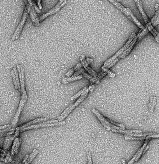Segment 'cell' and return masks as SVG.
Segmentation results:
<instances>
[{"label": "cell", "mask_w": 159, "mask_h": 164, "mask_svg": "<svg viewBox=\"0 0 159 164\" xmlns=\"http://www.w3.org/2000/svg\"><path fill=\"white\" fill-rule=\"evenodd\" d=\"M65 125V122L64 121H59L58 120H50V121H46L41 122L38 124H35L33 125L29 126H19L16 128L15 130L18 131L19 133L23 132L26 130H33V129H38L40 128H46V127H50V126H62Z\"/></svg>", "instance_id": "6da1fadb"}, {"label": "cell", "mask_w": 159, "mask_h": 164, "mask_svg": "<svg viewBox=\"0 0 159 164\" xmlns=\"http://www.w3.org/2000/svg\"><path fill=\"white\" fill-rule=\"evenodd\" d=\"M27 99H28L27 92H26V91L25 90L24 91H23L22 92V97H21V99L20 101L19 107H18L17 110V111L15 112V114L14 117L13 119V121H12V122L11 123V125H10V130H11V131H15V130L16 129L17 124L19 119V117H20L21 112H22L23 109V108H24V105L26 104Z\"/></svg>", "instance_id": "7a4b0ae2"}, {"label": "cell", "mask_w": 159, "mask_h": 164, "mask_svg": "<svg viewBox=\"0 0 159 164\" xmlns=\"http://www.w3.org/2000/svg\"><path fill=\"white\" fill-rule=\"evenodd\" d=\"M135 35H136V34L134 32H133L132 34V35L130 36V37H129V39L128 40V41H127V42H126V43L118 51H117V52H116L112 57H111L110 58H109L108 60H106L105 62H104L103 66L104 67L107 66L108 64H109L111 62H113L114 60H115L116 58H119L122 55V53L124 52V51L126 49V48L129 47L130 43H131V41L134 39V38L135 37Z\"/></svg>", "instance_id": "3957f363"}, {"label": "cell", "mask_w": 159, "mask_h": 164, "mask_svg": "<svg viewBox=\"0 0 159 164\" xmlns=\"http://www.w3.org/2000/svg\"><path fill=\"white\" fill-rule=\"evenodd\" d=\"M92 112L93 113V114L95 116H96V117L98 118V119L101 122V124L103 125V126L106 130H111L112 129H115V130H123V129H125V128H121V127H118V126H114L113 125L110 124L109 122H108L107 121H106L105 117H104L100 114V113L95 108H93L92 109Z\"/></svg>", "instance_id": "277c9868"}, {"label": "cell", "mask_w": 159, "mask_h": 164, "mask_svg": "<svg viewBox=\"0 0 159 164\" xmlns=\"http://www.w3.org/2000/svg\"><path fill=\"white\" fill-rule=\"evenodd\" d=\"M29 13H28V10L25 8V10H24V14H23V16L22 17V19H21V20L20 22L19 23L17 28H16L15 32L12 36V41H15L17 39H19L20 35V33H21V31H22L23 27H24V25L26 21V19H27V17H28V16Z\"/></svg>", "instance_id": "5b68a950"}, {"label": "cell", "mask_w": 159, "mask_h": 164, "mask_svg": "<svg viewBox=\"0 0 159 164\" xmlns=\"http://www.w3.org/2000/svg\"><path fill=\"white\" fill-rule=\"evenodd\" d=\"M66 3H67V0H60V1H59L58 3L55 7H53L52 9H51L48 12L42 15L41 16H40V17H38L39 21L40 22L42 20H44L47 17L56 14L58 10H60Z\"/></svg>", "instance_id": "8992f818"}, {"label": "cell", "mask_w": 159, "mask_h": 164, "mask_svg": "<svg viewBox=\"0 0 159 164\" xmlns=\"http://www.w3.org/2000/svg\"><path fill=\"white\" fill-rule=\"evenodd\" d=\"M17 69L19 73V78L21 92L25 90V78H24V68L22 66L18 65L17 66Z\"/></svg>", "instance_id": "52a82bcc"}, {"label": "cell", "mask_w": 159, "mask_h": 164, "mask_svg": "<svg viewBox=\"0 0 159 164\" xmlns=\"http://www.w3.org/2000/svg\"><path fill=\"white\" fill-rule=\"evenodd\" d=\"M80 60L81 61L82 65L83 66L84 69L88 72V74H90L93 77H96L98 76V73H96V72H95L91 67H90V65L88 64L86 60H85V57L84 55H81L80 57Z\"/></svg>", "instance_id": "ba28073f"}, {"label": "cell", "mask_w": 159, "mask_h": 164, "mask_svg": "<svg viewBox=\"0 0 159 164\" xmlns=\"http://www.w3.org/2000/svg\"><path fill=\"white\" fill-rule=\"evenodd\" d=\"M12 77L14 82V85L15 87V89L17 90L19 92H21L20 89V81L19 78V75H18V71L16 67H14L11 71Z\"/></svg>", "instance_id": "9c48e42d"}, {"label": "cell", "mask_w": 159, "mask_h": 164, "mask_svg": "<svg viewBox=\"0 0 159 164\" xmlns=\"http://www.w3.org/2000/svg\"><path fill=\"white\" fill-rule=\"evenodd\" d=\"M20 139L19 136H17L14 140V143L12 146L11 155H10V157L12 156V157H13L15 155H17L18 151H19V147H20Z\"/></svg>", "instance_id": "30bf717a"}, {"label": "cell", "mask_w": 159, "mask_h": 164, "mask_svg": "<svg viewBox=\"0 0 159 164\" xmlns=\"http://www.w3.org/2000/svg\"><path fill=\"white\" fill-rule=\"evenodd\" d=\"M137 36L135 35V37L134 38V39L131 41V43H130L129 47L126 48V49L124 51V52L122 53V55L119 57V59L120 58H125L127 55H128L132 50V49L134 48V46L135 45V44L137 43Z\"/></svg>", "instance_id": "8fae6325"}, {"label": "cell", "mask_w": 159, "mask_h": 164, "mask_svg": "<svg viewBox=\"0 0 159 164\" xmlns=\"http://www.w3.org/2000/svg\"><path fill=\"white\" fill-rule=\"evenodd\" d=\"M76 107L75 106V105H74V104L70 105L69 107H68L64 111H63L61 113V114L58 117V120L59 121H63V120H64L70 114V113L72 112V110H73L74 109H75Z\"/></svg>", "instance_id": "7c38bea8"}, {"label": "cell", "mask_w": 159, "mask_h": 164, "mask_svg": "<svg viewBox=\"0 0 159 164\" xmlns=\"http://www.w3.org/2000/svg\"><path fill=\"white\" fill-rule=\"evenodd\" d=\"M15 135H7L6 138H5V140L4 142V145H3V151L7 152L10 149V146H11V143L12 142V140H14V139L15 138Z\"/></svg>", "instance_id": "4fadbf2b"}, {"label": "cell", "mask_w": 159, "mask_h": 164, "mask_svg": "<svg viewBox=\"0 0 159 164\" xmlns=\"http://www.w3.org/2000/svg\"><path fill=\"white\" fill-rule=\"evenodd\" d=\"M135 3H136V5L137 7V8L139 9L140 13L141 14V16L144 19V21L146 24H147L148 22H149V20H148V17L146 16V14H145L144 10H143V5H142V2L141 0H134Z\"/></svg>", "instance_id": "5bb4252c"}, {"label": "cell", "mask_w": 159, "mask_h": 164, "mask_svg": "<svg viewBox=\"0 0 159 164\" xmlns=\"http://www.w3.org/2000/svg\"><path fill=\"white\" fill-rule=\"evenodd\" d=\"M38 152H39V151L38 149H34L33 151V152L31 153L29 155H26V157L23 160V163H26L27 164L31 163V162H32L34 160V158L37 157V154L38 153Z\"/></svg>", "instance_id": "9a60e30c"}, {"label": "cell", "mask_w": 159, "mask_h": 164, "mask_svg": "<svg viewBox=\"0 0 159 164\" xmlns=\"http://www.w3.org/2000/svg\"><path fill=\"white\" fill-rule=\"evenodd\" d=\"M146 28H148V31L152 33V34L154 36L157 43H159V33L154 28V27L152 26V25L150 23V22H148L147 24H146Z\"/></svg>", "instance_id": "2e32d148"}, {"label": "cell", "mask_w": 159, "mask_h": 164, "mask_svg": "<svg viewBox=\"0 0 159 164\" xmlns=\"http://www.w3.org/2000/svg\"><path fill=\"white\" fill-rule=\"evenodd\" d=\"M83 78V76L82 75H78V76H72V77H67L63 78L62 80V84H65L67 83H68V82H71V81H76L77 80H80L82 79Z\"/></svg>", "instance_id": "e0dca14e"}, {"label": "cell", "mask_w": 159, "mask_h": 164, "mask_svg": "<svg viewBox=\"0 0 159 164\" xmlns=\"http://www.w3.org/2000/svg\"><path fill=\"white\" fill-rule=\"evenodd\" d=\"M89 92H90V90H89L88 87V89H87L84 92V93L80 96V98L77 100V101L75 102V103H74V105H75V106H76V107H77L80 103H81V102L82 101L84 100V99H85V98L88 96Z\"/></svg>", "instance_id": "ac0fdd59"}, {"label": "cell", "mask_w": 159, "mask_h": 164, "mask_svg": "<svg viewBox=\"0 0 159 164\" xmlns=\"http://www.w3.org/2000/svg\"><path fill=\"white\" fill-rule=\"evenodd\" d=\"M149 32V31H148V28L146 27L144 28L143 30H140L139 33L137 34V35H136L137 36V43L139 42V41L148 34V32Z\"/></svg>", "instance_id": "d6986e66"}, {"label": "cell", "mask_w": 159, "mask_h": 164, "mask_svg": "<svg viewBox=\"0 0 159 164\" xmlns=\"http://www.w3.org/2000/svg\"><path fill=\"white\" fill-rule=\"evenodd\" d=\"M47 120V118H43V117H41V118H38V119H35L34 120L25 123V124L23 125V126H29V125H33L35 124H37L38 122H43V121H46Z\"/></svg>", "instance_id": "ffe728a7"}, {"label": "cell", "mask_w": 159, "mask_h": 164, "mask_svg": "<svg viewBox=\"0 0 159 164\" xmlns=\"http://www.w3.org/2000/svg\"><path fill=\"white\" fill-rule=\"evenodd\" d=\"M155 10H156V13L155 14V16L153 17V18L151 19L150 20V23L152 25L153 24V23L155 21V20L159 18V5L158 4H156L155 5Z\"/></svg>", "instance_id": "44dd1931"}, {"label": "cell", "mask_w": 159, "mask_h": 164, "mask_svg": "<svg viewBox=\"0 0 159 164\" xmlns=\"http://www.w3.org/2000/svg\"><path fill=\"white\" fill-rule=\"evenodd\" d=\"M156 102H157V98L156 97H152L150 98V105H149V109L150 112H153L155 106L156 105Z\"/></svg>", "instance_id": "7402d4cb"}, {"label": "cell", "mask_w": 159, "mask_h": 164, "mask_svg": "<svg viewBox=\"0 0 159 164\" xmlns=\"http://www.w3.org/2000/svg\"><path fill=\"white\" fill-rule=\"evenodd\" d=\"M27 2H28V3H29V5L30 7H33V8L35 9V12H36L37 13H38V14H39V13L41 12L40 10V9L38 8V7L37 6L35 2H34V0H27Z\"/></svg>", "instance_id": "603a6c76"}, {"label": "cell", "mask_w": 159, "mask_h": 164, "mask_svg": "<svg viewBox=\"0 0 159 164\" xmlns=\"http://www.w3.org/2000/svg\"><path fill=\"white\" fill-rule=\"evenodd\" d=\"M88 89V87H84L82 89H81V90H80L78 92H77V93H76L75 95H74V96H73L72 98H71V100H75V99H76L77 98H79V97H80L83 93H84V91H85L86 89Z\"/></svg>", "instance_id": "cb8c5ba5"}, {"label": "cell", "mask_w": 159, "mask_h": 164, "mask_svg": "<svg viewBox=\"0 0 159 164\" xmlns=\"http://www.w3.org/2000/svg\"><path fill=\"white\" fill-rule=\"evenodd\" d=\"M101 69H102V72H105V73H107L108 75L109 76H110V77H111V78H114V77H115L116 75H115L114 73H112L111 71H110L109 69L105 68V67H104V66H102V68H101Z\"/></svg>", "instance_id": "d4e9b609"}, {"label": "cell", "mask_w": 159, "mask_h": 164, "mask_svg": "<svg viewBox=\"0 0 159 164\" xmlns=\"http://www.w3.org/2000/svg\"><path fill=\"white\" fill-rule=\"evenodd\" d=\"M105 119H106V121H107L108 122H109L110 124L113 125L114 126H118V127H121V128H125L124 125H122V124H120V123L116 122H114V121H112V120H111V119H108V118H107V117H105Z\"/></svg>", "instance_id": "484cf974"}, {"label": "cell", "mask_w": 159, "mask_h": 164, "mask_svg": "<svg viewBox=\"0 0 159 164\" xmlns=\"http://www.w3.org/2000/svg\"><path fill=\"white\" fill-rule=\"evenodd\" d=\"M118 60H119V58H116L115 60H114L113 62H111L109 64H108L107 66H105V67H105V68H108V69H110L111 67H112L114 65H115L116 63H117L118 62Z\"/></svg>", "instance_id": "4316f807"}, {"label": "cell", "mask_w": 159, "mask_h": 164, "mask_svg": "<svg viewBox=\"0 0 159 164\" xmlns=\"http://www.w3.org/2000/svg\"><path fill=\"white\" fill-rule=\"evenodd\" d=\"M87 160H88V164H93L91 155L90 152H88L87 153Z\"/></svg>", "instance_id": "83f0119b"}, {"label": "cell", "mask_w": 159, "mask_h": 164, "mask_svg": "<svg viewBox=\"0 0 159 164\" xmlns=\"http://www.w3.org/2000/svg\"><path fill=\"white\" fill-rule=\"evenodd\" d=\"M74 72H75V71H74V69L72 68L70 70H69L68 72H67V73L65 75L67 77H70L72 75L73 76V73H74Z\"/></svg>", "instance_id": "f1b7e54d"}, {"label": "cell", "mask_w": 159, "mask_h": 164, "mask_svg": "<svg viewBox=\"0 0 159 164\" xmlns=\"http://www.w3.org/2000/svg\"><path fill=\"white\" fill-rule=\"evenodd\" d=\"M82 63H78V64L76 65V66L73 68V69H74V71H77V70L81 69V68H82Z\"/></svg>", "instance_id": "f546056e"}, {"label": "cell", "mask_w": 159, "mask_h": 164, "mask_svg": "<svg viewBox=\"0 0 159 164\" xmlns=\"http://www.w3.org/2000/svg\"><path fill=\"white\" fill-rule=\"evenodd\" d=\"M10 125L1 126H0V131L2 130H4V129H6V128H10Z\"/></svg>", "instance_id": "4dcf8cb0"}, {"label": "cell", "mask_w": 159, "mask_h": 164, "mask_svg": "<svg viewBox=\"0 0 159 164\" xmlns=\"http://www.w3.org/2000/svg\"><path fill=\"white\" fill-rule=\"evenodd\" d=\"M6 153L5 151H4L3 150H2L1 149H0V157H5V155Z\"/></svg>", "instance_id": "1f68e13d"}, {"label": "cell", "mask_w": 159, "mask_h": 164, "mask_svg": "<svg viewBox=\"0 0 159 164\" xmlns=\"http://www.w3.org/2000/svg\"><path fill=\"white\" fill-rule=\"evenodd\" d=\"M135 162V157L134 156V157L128 162V163H127L126 164H133L134 162Z\"/></svg>", "instance_id": "d6a6232c"}, {"label": "cell", "mask_w": 159, "mask_h": 164, "mask_svg": "<svg viewBox=\"0 0 159 164\" xmlns=\"http://www.w3.org/2000/svg\"><path fill=\"white\" fill-rule=\"evenodd\" d=\"M158 24H159V18L155 20V21L153 23V24H152V26H157Z\"/></svg>", "instance_id": "836d02e7"}, {"label": "cell", "mask_w": 159, "mask_h": 164, "mask_svg": "<svg viewBox=\"0 0 159 164\" xmlns=\"http://www.w3.org/2000/svg\"><path fill=\"white\" fill-rule=\"evenodd\" d=\"M86 62H88V64L90 65L91 63H92L93 60L91 59V58H86Z\"/></svg>", "instance_id": "e575fe53"}, {"label": "cell", "mask_w": 159, "mask_h": 164, "mask_svg": "<svg viewBox=\"0 0 159 164\" xmlns=\"http://www.w3.org/2000/svg\"><path fill=\"white\" fill-rule=\"evenodd\" d=\"M94 88H95V85H90L89 87H88V89H89V90L90 91H93V89H94Z\"/></svg>", "instance_id": "d590c367"}, {"label": "cell", "mask_w": 159, "mask_h": 164, "mask_svg": "<svg viewBox=\"0 0 159 164\" xmlns=\"http://www.w3.org/2000/svg\"><path fill=\"white\" fill-rule=\"evenodd\" d=\"M116 1H117V2H120L121 1V0H116Z\"/></svg>", "instance_id": "8d00e7d4"}, {"label": "cell", "mask_w": 159, "mask_h": 164, "mask_svg": "<svg viewBox=\"0 0 159 164\" xmlns=\"http://www.w3.org/2000/svg\"><path fill=\"white\" fill-rule=\"evenodd\" d=\"M59 1H60V0H59Z\"/></svg>", "instance_id": "74e56055"}]
</instances>
